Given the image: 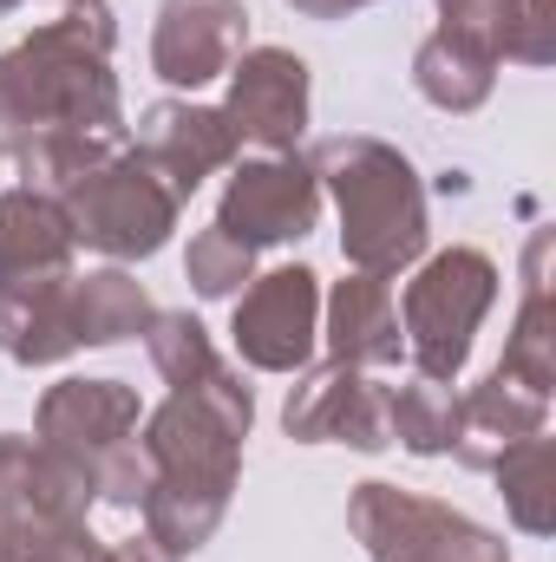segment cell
<instances>
[{"label":"cell","instance_id":"cell-1","mask_svg":"<svg viewBox=\"0 0 556 562\" xmlns=\"http://www.w3.org/2000/svg\"><path fill=\"white\" fill-rule=\"evenodd\" d=\"M112 46H119V26L105 0H66L59 20L7 46L0 53V157H20L33 138H53V132L125 144Z\"/></svg>","mask_w":556,"mask_h":562},{"label":"cell","instance_id":"cell-2","mask_svg":"<svg viewBox=\"0 0 556 562\" xmlns=\"http://www.w3.org/2000/svg\"><path fill=\"white\" fill-rule=\"evenodd\" d=\"M308 170L341 210V256L354 276L393 281L425 256V183L407 150L367 132H341L314 144Z\"/></svg>","mask_w":556,"mask_h":562},{"label":"cell","instance_id":"cell-3","mask_svg":"<svg viewBox=\"0 0 556 562\" xmlns=\"http://www.w3.org/2000/svg\"><path fill=\"white\" fill-rule=\"evenodd\" d=\"M249 419H256V400H249L243 373L223 360L210 380L177 386V393L144 419L138 445H144V458H151V471H157V484L230 504L236 471H243Z\"/></svg>","mask_w":556,"mask_h":562},{"label":"cell","instance_id":"cell-4","mask_svg":"<svg viewBox=\"0 0 556 562\" xmlns=\"http://www.w3.org/2000/svg\"><path fill=\"white\" fill-rule=\"evenodd\" d=\"M498 301V262L485 249H438L400 301V334L425 380H458L471 360V340Z\"/></svg>","mask_w":556,"mask_h":562},{"label":"cell","instance_id":"cell-5","mask_svg":"<svg viewBox=\"0 0 556 562\" xmlns=\"http://www.w3.org/2000/svg\"><path fill=\"white\" fill-rule=\"evenodd\" d=\"M59 210L73 223V243H86V249H99L112 262H144V256H157L170 243L184 203L170 196V183L138 150H119L99 170H86L79 183H66Z\"/></svg>","mask_w":556,"mask_h":562},{"label":"cell","instance_id":"cell-6","mask_svg":"<svg viewBox=\"0 0 556 562\" xmlns=\"http://www.w3.org/2000/svg\"><path fill=\"white\" fill-rule=\"evenodd\" d=\"M347 524L360 537L367 562H511L504 537L471 524L452 504H432L400 484H354L347 497Z\"/></svg>","mask_w":556,"mask_h":562},{"label":"cell","instance_id":"cell-7","mask_svg":"<svg viewBox=\"0 0 556 562\" xmlns=\"http://www.w3.org/2000/svg\"><path fill=\"white\" fill-rule=\"evenodd\" d=\"M236 353L256 373H301L321 334V276L288 262L269 276H249L243 301H236Z\"/></svg>","mask_w":556,"mask_h":562},{"label":"cell","instance_id":"cell-8","mask_svg":"<svg viewBox=\"0 0 556 562\" xmlns=\"http://www.w3.org/2000/svg\"><path fill=\"white\" fill-rule=\"evenodd\" d=\"M138 393L125 380H59L46 400H40V419H33V445L53 451L59 464L99 477V464L138 431Z\"/></svg>","mask_w":556,"mask_h":562},{"label":"cell","instance_id":"cell-9","mask_svg":"<svg viewBox=\"0 0 556 562\" xmlns=\"http://www.w3.org/2000/svg\"><path fill=\"white\" fill-rule=\"evenodd\" d=\"M314 216H321V183H314V170L288 150V157H256V164H236V170H230L216 229H230V236L249 243V249H269V243L308 236Z\"/></svg>","mask_w":556,"mask_h":562},{"label":"cell","instance_id":"cell-10","mask_svg":"<svg viewBox=\"0 0 556 562\" xmlns=\"http://www.w3.org/2000/svg\"><path fill=\"white\" fill-rule=\"evenodd\" d=\"M249 40V7L243 0H164L151 26V72L164 86H210L236 66Z\"/></svg>","mask_w":556,"mask_h":562},{"label":"cell","instance_id":"cell-11","mask_svg":"<svg viewBox=\"0 0 556 562\" xmlns=\"http://www.w3.org/2000/svg\"><path fill=\"white\" fill-rule=\"evenodd\" d=\"M223 119L236 138L263 144L269 157H288L308 132V66L288 46H249L230 66V105Z\"/></svg>","mask_w":556,"mask_h":562},{"label":"cell","instance_id":"cell-12","mask_svg":"<svg viewBox=\"0 0 556 562\" xmlns=\"http://www.w3.org/2000/svg\"><path fill=\"white\" fill-rule=\"evenodd\" d=\"M236 125L223 119V105H190V99H157L138 119V157L170 183V196L184 203L203 177H216L223 164H236Z\"/></svg>","mask_w":556,"mask_h":562},{"label":"cell","instance_id":"cell-13","mask_svg":"<svg viewBox=\"0 0 556 562\" xmlns=\"http://www.w3.org/2000/svg\"><path fill=\"white\" fill-rule=\"evenodd\" d=\"M551 419V400L544 393H531L524 380H511V373H485L465 400H458V431H452V451H458V464H471V471H491L511 445H524V438H537Z\"/></svg>","mask_w":556,"mask_h":562},{"label":"cell","instance_id":"cell-14","mask_svg":"<svg viewBox=\"0 0 556 562\" xmlns=\"http://www.w3.org/2000/svg\"><path fill=\"white\" fill-rule=\"evenodd\" d=\"M73 347V269L0 281V353L13 367H59Z\"/></svg>","mask_w":556,"mask_h":562},{"label":"cell","instance_id":"cell-15","mask_svg":"<svg viewBox=\"0 0 556 562\" xmlns=\"http://www.w3.org/2000/svg\"><path fill=\"white\" fill-rule=\"evenodd\" d=\"M327 347L347 367H400V307H393V281L380 276H347L327 294Z\"/></svg>","mask_w":556,"mask_h":562},{"label":"cell","instance_id":"cell-16","mask_svg":"<svg viewBox=\"0 0 556 562\" xmlns=\"http://www.w3.org/2000/svg\"><path fill=\"white\" fill-rule=\"evenodd\" d=\"M551 249H556L551 229H537V236H531V249H524V307H518V321H511V340H504V360H498V373L524 380V386H531V393H544V400H551V386H556Z\"/></svg>","mask_w":556,"mask_h":562},{"label":"cell","instance_id":"cell-17","mask_svg":"<svg viewBox=\"0 0 556 562\" xmlns=\"http://www.w3.org/2000/svg\"><path fill=\"white\" fill-rule=\"evenodd\" d=\"M73 223L59 210V196L40 190H7L0 196V281L13 276H66L73 269Z\"/></svg>","mask_w":556,"mask_h":562},{"label":"cell","instance_id":"cell-18","mask_svg":"<svg viewBox=\"0 0 556 562\" xmlns=\"http://www.w3.org/2000/svg\"><path fill=\"white\" fill-rule=\"evenodd\" d=\"M413 86H419V99L438 105V112H478L491 99V86H498V59L485 46H471V40L438 26L413 53Z\"/></svg>","mask_w":556,"mask_h":562},{"label":"cell","instance_id":"cell-19","mask_svg":"<svg viewBox=\"0 0 556 562\" xmlns=\"http://www.w3.org/2000/svg\"><path fill=\"white\" fill-rule=\"evenodd\" d=\"M151 314L157 307H151L144 281L125 276V269L73 276V334H79V347H119V340L144 334Z\"/></svg>","mask_w":556,"mask_h":562},{"label":"cell","instance_id":"cell-20","mask_svg":"<svg viewBox=\"0 0 556 562\" xmlns=\"http://www.w3.org/2000/svg\"><path fill=\"white\" fill-rule=\"evenodd\" d=\"M498 484H504V510L524 537H551L556 530V438H524L511 445L498 464Z\"/></svg>","mask_w":556,"mask_h":562},{"label":"cell","instance_id":"cell-21","mask_svg":"<svg viewBox=\"0 0 556 562\" xmlns=\"http://www.w3.org/2000/svg\"><path fill=\"white\" fill-rule=\"evenodd\" d=\"M354 386H360V367H347V360L301 367V380L288 386V406H281V431L294 445H334V425L347 413Z\"/></svg>","mask_w":556,"mask_h":562},{"label":"cell","instance_id":"cell-22","mask_svg":"<svg viewBox=\"0 0 556 562\" xmlns=\"http://www.w3.org/2000/svg\"><path fill=\"white\" fill-rule=\"evenodd\" d=\"M452 431H458V393H452L445 380L413 373V380L393 393V438H400L413 458H438V451H452Z\"/></svg>","mask_w":556,"mask_h":562},{"label":"cell","instance_id":"cell-23","mask_svg":"<svg viewBox=\"0 0 556 562\" xmlns=\"http://www.w3.org/2000/svg\"><path fill=\"white\" fill-rule=\"evenodd\" d=\"M144 347H151V367L170 380V393H177V386H197V380H210V373L223 367L216 347H210V334H203V321L184 314V307L151 314V321H144Z\"/></svg>","mask_w":556,"mask_h":562},{"label":"cell","instance_id":"cell-24","mask_svg":"<svg viewBox=\"0 0 556 562\" xmlns=\"http://www.w3.org/2000/svg\"><path fill=\"white\" fill-rule=\"evenodd\" d=\"M184 276H190V288L203 294V301H230L243 281L256 276V249L249 243H236L230 229H197L190 236V256H184Z\"/></svg>","mask_w":556,"mask_h":562},{"label":"cell","instance_id":"cell-25","mask_svg":"<svg viewBox=\"0 0 556 562\" xmlns=\"http://www.w3.org/2000/svg\"><path fill=\"white\" fill-rule=\"evenodd\" d=\"M151 458H144L138 438H125L105 464H99V477H92V491H99V504H112V510H138L144 491H151Z\"/></svg>","mask_w":556,"mask_h":562},{"label":"cell","instance_id":"cell-26","mask_svg":"<svg viewBox=\"0 0 556 562\" xmlns=\"http://www.w3.org/2000/svg\"><path fill=\"white\" fill-rule=\"evenodd\" d=\"M551 7L556 0H518V40H511V59L518 66H551V53H556Z\"/></svg>","mask_w":556,"mask_h":562},{"label":"cell","instance_id":"cell-27","mask_svg":"<svg viewBox=\"0 0 556 562\" xmlns=\"http://www.w3.org/2000/svg\"><path fill=\"white\" fill-rule=\"evenodd\" d=\"M105 562H177V557H170L157 537H125V543H112V550H105Z\"/></svg>","mask_w":556,"mask_h":562},{"label":"cell","instance_id":"cell-28","mask_svg":"<svg viewBox=\"0 0 556 562\" xmlns=\"http://www.w3.org/2000/svg\"><path fill=\"white\" fill-rule=\"evenodd\" d=\"M294 13H308V20H341V13H354V7H374V0H288Z\"/></svg>","mask_w":556,"mask_h":562},{"label":"cell","instance_id":"cell-29","mask_svg":"<svg viewBox=\"0 0 556 562\" xmlns=\"http://www.w3.org/2000/svg\"><path fill=\"white\" fill-rule=\"evenodd\" d=\"M13 7H20V0H0V20H7V13H13Z\"/></svg>","mask_w":556,"mask_h":562}]
</instances>
